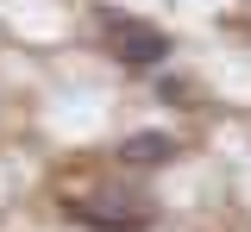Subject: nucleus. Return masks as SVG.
I'll return each mask as SVG.
<instances>
[{"label":"nucleus","instance_id":"1","mask_svg":"<svg viewBox=\"0 0 251 232\" xmlns=\"http://www.w3.org/2000/svg\"><path fill=\"white\" fill-rule=\"evenodd\" d=\"M100 32H107V44H113V57H120L126 69H157L163 57H170V32H157L151 19L107 13V19H100Z\"/></svg>","mask_w":251,"mask_h":232},{"label":"nucleus","instance_id":"2","mask_svg":"<svg viewBox=\"0 0 251 232\" xmlns=\"http://www.w3.org/2000/svg\"><path fill=\"white\" fill-rule=\"evenodd\" d=\"M170 157H176V138L170 132H138V138L120 144V163H132V169H157V163H170Z\"/></svg>","mask_w":251,"mask_h":232}]
</instances>
